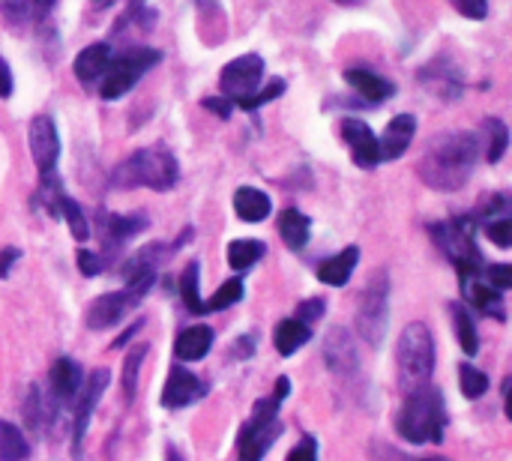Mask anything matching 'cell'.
Returning <instances> with one entry per match:
<instances>
[{
  "label": "cell",
  "instance_id": "6da1fadb",
  "mask_svg": "<svg viewBox=\"0 0 512 461\" xmlns=\"http://www.w3.org/2000/svg\"><path fill=\"white\" fill-rule=\"evenodd\" d=\"M477 159H480V144L474 135L468 132H444L438 135L423 162H420V177L432 186V189H441V192H456L462 189L474 168H477Z\"/></svg>",
  "mask_w": 512,
  "mask_h": 461
},
{
  "label": "cell",
  "instance_id": "7a4b0ae2",
  "mask_svg": "<svg viewBox=\"0 0 512 461\" xmlns=\"http://www.w3.org/2000/svg\"><path fill=\"white\" fill-rule=\"evenodd\" d=\"M444 426H447V414H444V396L438 387L426 384L408 393L399 417H396V429L408 444H441L444 441Z\"/></svg>",
  "mask_w": 512,
  "mask_h": 461
},
{
  "label": "cell",
  "instance_id": "3957f363",
  "mask_svg": "<svg viewBox=\"0 0 512 461\" xmlns=\"http://www.w3.org/2000/svg\"><path fill=\"white\" fill-rule=\"evenodd\" d=\"M180 180V168L177 159L165 150V147H144L135 150L129 159H123L114 174L111 183L114 189H135V186H147L156 192H168L174 189Z\"/></svg>",
  "mask_w": 512,
  "mask_h": 461
},
{
  "label": "cell",
  "instance_id": "277c9868",
  "mask_svg": "<svg viewBox=\"0 0 512 461\" xmlns=\"http://www.w3.org/2000/svg\"><path fill=\"white\" fill-rule=\"evenodd\" d=\"M399 366V387L405 393L426 387L435 375V339L426 324H408L399 336L396 348Z\"/></svg>",
  "mask_w": 512,
  "mask_h": 461
},
{
  "label": "cell",
  "instance_id": "5b68a950",
  "mask_svg": "<svg viewBox=\"0 0 512 461\" xmlns=\"http://www.w3.org/2000/svg\"><path fill=\"white\" fill-rule=\"evenodd\" d=\"M279 399L267 396L261 402H255L252 420H246V426L240 429V441H237V461H261L267 456V450L273 447V441L282 435V423H279Z\"/></svg>",
  "mask_w": 512,
  "mask_h": 461
},
{
  "label": "cell",
  "instance_id": "8992f818",
  "mask_svg": "<svg viewBox=\"0 0 512 461\" xmlns=\"http://www.w3.org/2000/svg\"><path fill=\"white\" fill-rule=\"evenodd\" d=\"M162 60V51H156V48H147V45H141V48H129V51H123L117 60H111L108 63V69L102 72V87H99V93H102V99H120V96H126L156 63Z\"/></svg>",
  "mask_w": 512,
  "mask_h": 461
},
{
  "label": "cell",
  "instance_id": "52a82bcc",
  "mask_svg": "<svg viewBox=\"0 0 512 461\" xmlns=\"http://www.w3.org/2000/svg\"><path fill=\"white\" fill-rule=\"evenodd\" d=\"M438 246L444 249V255L456 264L459 276L462 279H471V276H480V249L474 243V219H450L444 225H435L432 228Z\"/></svg>",
  "mask_w": 512,
  "mask_h": 461
},
{
  "label": "cell",
  "instance_id": "ba28073f",
  "mask_svg": "<svg viewBox=\"0 0 512 461\" xmlns=\"http://www.w3.org/2000/svg\"><path fill=\"white\" fill-rule=\"evenodd\" d=\"M387 324H390V279L387 270H378L363 291L357 309V333L369 345H381V339L387 336Z\"/></svg>",
  "mask_w": 512,
  "mask_h": 461
},
{
  "label": "cell",
  "instance_id": "9c48e42d",
  "mask_svg": "<svg viewBox=\"0 0 512 461\" xmlns=\"http://www.w3.org/2000/svg\"><path fill=\"white\" fill-rule=\"evenodd\" d=\"M153 282H156V273L141 276L135 282H126L123 291H114V294H105V297L93 300V306L87 309V327L90 330H108L117 321H123V315L129 309H135L147 297V291L153 288Z\"/></svg>",
  "mask_w": 512,
  "mask_h": 461
},
{
  "label": "cell",
  "instance_id": "30bf717a",
  "mask_svg": "<svg viewBox=\"0 0 512 461\" xmlns=\"http://www.w3.org/2000/svg\"><path fill=\"white\" fill-rule=\"evenodd\" d=\"M261 75H264V60L258 54L234 57L231 63H225V69L219 75L222 96L231 99V102H240V99L252 96L258 90V84H261Z\"/></svg>",
  "mask_w": 512,
  "mask_h": 461
},
{
  "label": "cell",
  "instance_id": "8fae6325",
  "mask_svg": "<svg viewBox=\"0 0 512 461\" xmlns=\"http://www.w3.org/2000/svg\"><path fill=\"white\" fill-rule=\"evenodd\" d=\"M27 147H30V156H33L39 174L51 177V171L57 168V156H60V138H57V126L48 114H36L30 120Z\"/></svg>",
  "mask_w": 512,
  "mask_h": 461
},
{
  "label": "cell",
  "instance_id": "7c38bea8",
  "mask_svg": "<svg viewBox=\"0 0 512 461\" xmlns=\"http://www.w3.org/2000/svg\"><path fill=\"white\" fill-rule=\"evenodd\" d=\"M108 384H111L108 369H96V372L87 378L84 390H81V402H78V408H75V423H72V456H75V461H81V447H84V435H87L90 417H93V411H96L102 393L108 390Z\"/></svg>",
  "mask_w": 512,
  "mask_h": 461
},
{
  "label": "cell",
  "instance_id": "4fadbf2b",
  "mask_svg": "<svg viewBox=\"0 0 512 461\" xmlns=\"http://www.w3.org/2000/svg\"><path fill=\"white\" fill-rule=\"evenodd\" d=\"M324 360H327V369L336 375V378H357L360 375V357H357V345L351 339V333L345 327H336L330 330L327 342H324Z\"/></svg>",
  "mask_w": 512,
  "mask_h": 461
},
{
  "label": "cell",
  "instance_id": "5bb4252c",
  "mask_svg": "<svg viewBox=\"0 0 512 461\" xmlns=\"http://www.w3.org/2000/svg\"><path fill=\"white\" fill-rule=\"evenodd\" d=\"M417 135V117L414 114H399L387 123L384 135L378 138V153H381V162H396L405 156V150L411 147Z\"/></svg>",
  "mask_w": 512,
  "mask_h": 461
},
{
  "label": "cell",
  "instance_id": "9a60e30c",
  "mask_svg": "<svg viewBox=\"0 0 512 461\" xmlns=\"http://www.w3.org/2000/svg\"><path fill=\"white\" fill-rule=\"evenodd\" d=\"M207 393V384H201L189 369H180L174 366L168 381H165V390H162V405L177 411V408H189L192 402H198L201 396Z\"/></svg>",
  "mask_w": 512,
  "mask_h": 461
},
{
  "label": "cell",
  "instance_id": "2e32d148",
  "mask_svg": "<svg viewBox=\"0 0 512 461\" xmlns=\"http://www.w3.org/2000/svg\"><path fill=\"white\" fill-rule=\"evenodd\" d=\"M342 138L348 141L351 147V156L360 168H375L381 162V153H378V138L372 132L369 123L363 120H345L342 123Z\"/></svg>",
  "mask_w": 512,
  "mask_h": 461
},
{
  "label": "cell",
  "instance_id": "e0dca14e",
  "mask_svg": "<svg viewBox=\"0 0 512 461\" xmlns=\"http://www.w3.org/2000/svg\"><path fill=\"white\" fill-rule=\"evenodd\" d=\"M108 63H111V45L93 42V45H87V48L78 51L72 69H75V78L78 81H96V78H102V72L108 69Z\"/></svg>",
  "mask_w": 512,
  "mask_h": 461
},
{
  "label": "cell",
  "instance_id": "ac0fdd59",
  "mask_svg": "<svg viewBox=\"0 0 512 461\" xmlns=\"http://www.w3.org/2000/svg\"><path fill=\"white\" fill-rule=\"evenodd\" d=\"M99 225H102V243L108 240V246H120L126 240H132L135 234H141L147 228V219L144 216H111V213H102L99 216Z\"/></svg>",
  "mask_w": 512,
  "mask_h": 461
},
{
  "label": "cell",
  "instance_id": "d6986e66",
  "mask_svg": "<svg viewBox=\"0 0 512 461\" xmlns=\"http://www.w3.org/2000/svg\"><path fill=\"white\" fill-rule=\"evenodd\" d=\"M213 348V330L210 327H189L177 336L174 342V354L177 360L183 363H195V360H204Z\"/></svg>",
  "mask_w": 512,
  "mask_h": 461
},
{
  "label": "cell",
  "instance_id": "ffe728a7",
  "mask_svg": "<svg viewBox=\"0 0 512 461\" xmlns=\"http://www.w3.org/2000/svg\"><path fill=\"white\" fill-rule=\"evenodd\" d=\"M345 81H348L363 99H369V102H384V99H390V96L396 93V84H390L387 78H381V75H375V72H369V69H348V72H345Z\"/></svg>",
  "mask_w": 512,
  "mask_h": 461
},
{
  "label": "cell",
  "instance_id": "44dd1931",
  "mask_svg": "<svg viewBox=\"0 0 512 461\" xmlns=\"http://www.w3.org/2000/svg\"><path fill=\"white\" fill-rule=\"evenodd\" d=\"M357 261H360V249H357V246H348V249H342L339 255H333L330 261H324V264L318 267V279H321L324 285H330V288H342V285L351 279Z\"/></svg>",
  "mask_w": 512,
  "mask_h": 461
},
{
  "label": "cell",
  "instance_id": "7402d4cb",
  "mask_svg": "<svg viewBox=\"0 0 512 461\" xmlns=\"http://www.w3.org/2000/svg\"><path fill=\"white\" fill-rule=\"evenodd\" d=\"M462 291L471 297V303H474L477 309H483L486 315L504 321V297H501L498 288H492V285L483 282L480 276H471V279H462Z\"/></svg>",
  "mask_w": 512,
  "mask_h": 461
},
{
  "label": "cell",
  "instance_id": "603a6c76",
  "mask_svg": "<svg viewBox=\"0 0 512 461\" xmlns=\"http://www.w3.org/2000/svg\"><path fill=\"white\" fill-rule=\"evenodd\" d=\"M234 210H237V216H240L243 222H264V219L270 216L273 204H270V198H267L261 189L243 186V189L234 192Z\"/></svg>",
  "mask_w": 512,
  "mask_h": 461
},
{
  "label": "cell",
  "instance_id": "cb8c5ba5",
  "mask_svg": "<svg viewBox=\"0 0 512 461\" xmlns=\"http://www.w3.org/2000/svg\"><path fill=\"white\" fill-rule=\"evenodd\" d=\"M81 390V366L69 357H60L51 366V393L54 399H75Z\"/></svg>",
  "mask_w": 512,
  "mask_h": 461
},
{
  "label": "cell",
  "instance_id": "d4e9b609",
  "mask_svg": "<svg viewBox=\"0 0 512 461\" xmlns=\"http://www.w3.org/2000/svg\"><path fill=\"white\" fill-rule=\"evenodd\" d=\"M309 234H312V222H309V216L306 213H300V210H285L282 216H279V237H282V243L288 246V249H303L306 243H309Z\"/></svg>",
  "mask_w": 512,
  "mask_h": 461
},
{
  "label": "cell",
  "instance_id": "484cf974",
  "mask_svg": "<svg viewBox=\"0 0 512 461\" xmlns=\"http://www.w3.org/2000/svg\"><path fill=\"white\" fill-rule=\"evenodd\" d=\"M309 339H312V330H309L306 324H300L297 318H285V321L276 327V336H273L276 351H279L282 357H291V354L300 351Z\"/></svg>",
  "mask_w": 512,
  "mask_h": 461
},
{
  "label": "cell",
  "instance_id": "4316f807",
  "mask_svg": "<svg viewBox=\"0 0 512 461\" xmlns=\"http://www.w3.org/2000/svg\"><path fill=\"white\" fill-rule=\"evenodd\" d=\"M30 459V444L21 435L18 426L0 420V461H27Z\"/></svg>",
  "mask_w": 512,
  "mask_h": 461
},
{
  "label": "cell",
  "instance_id": "83f0119b",
  "mask_svg": "<svg viewBox=\"0 0 512 461\" xmlns=\"http://www.w3.org/2000/svg\"><path fill=\"white\" fill-rule=\"evenodd\" d=\"M453 324H456V336H459V345L465 351V357H477L480 351V336H477V327H474V318L471 312L462 306V303H453Z\"/></svg>",
  "mask_w": 512,
  "mask_h": 461
},
{
  "label": "cell",
  "instance_id": "f1b7e54d",
  "mask_svg": "<svg viewBox=\"0 0 512 461\" xmlns=\"http://www.w3.org/2000/svg\"><path fill=\"white\" fill-rule=\"evenodd\" d=\"M51 414H54L51 402L42 396V387H36V384H33V387L27 390V402H24V417H27V426H30V429H36V432H42V429L48 426Z\"/></svg>",
  "mask_w": 512,
  "mask_h": 461
},
{
  "label": "cell",
  "instance_id": "f546056e",
  "mask_svg": "<svg viewBox=\"0 0 512 461\" xmlns=\"http://www.w3.org/2000/svg\"><path fill=\"white\" fill-rule=\"evenodd\" d=\"M264 252H267V246L261 240H234V243H228V264L234 270H249L252 264L261 261Z\"/></svg>",
  "mask_w": 512,
  "mask_h": 461
},
{
  "label": "cell",
  "instance_id": "4dcf8cb0",
  "mask_svg": "<svg viewBox=\"0 0 512 461\" xmlns=\"http://www.w3.org/2000/svg\"><path fill=\"white\" fill-rule=\"evenodd\" d=\"M198 282H201V264L198 261H189L186 270H183V276H180V297H183L186 309L195 312V315L204 312V300L198 294Z\"/></svg>",
  "mask_w": 512,
  "mask_h": 461
},
{
  "label": "cell",
  "instance_id": "1f68e13d",
  "mask_svg": "<svg viewBox=\"0 0 512 461\" xmlns=\"http://www.w3.org/2000/svg\"><path fill=\"white\" fill-rule=\"evenodd\" d=\"M483 132H486V159L495 165V162H501V156L510 147V132H507V126L498 117H489L483 123Z\"/></svg>",
  "mask_w": 512,
  "mask_h": 461
},
{
  "label": "cell",
  "instance_id": "d6a6232c",
  "mask_svg": "<svg viewBox=\"0 0 512 461\" xmlns=\"http://www.w3.org/2000/svg\"><path fill=\"white\" fill-rule=\"evenodd\" d=\"M57 213L66 219V225H69V231H72V237L75 240H87L90 237V225H87V216L81 213V207L72 201V198H66V195H60V201H57Z\"/></svg>",
  "mask_w": 512,
  "mask_h": 461
},
{
  "label": "cell",
  "instance_id": "836d02e7",
  "mask_svg": "<svg viewBox=\"0 0 512 461\" xmlns=\"http://www.w3.org/2000/svg\"><path fill=\"white\" fill-rule=\"evenodd\" d=\"M144 357H147V345H138V348H129V354L123 360V396H126V402H132L138 393V369H141Z\"/></svg>",
  "mask_w": 512,
  "mask_h": 461
},
{
  "label": "cell",
  "instance_id": "e575fe53",
  "mask_svg": "<svg viewBox=\"0 0 512 461\" xmlns=\"http://www.w3.org/2000/svg\"><path fill=\"white\" fill-rule=\"evenodd\" d=\"M243 300V282L240 279H228L207 303H204V312H222V309H228V306H234V303H240Z\"/></svg>",
  "mask_w": 512,
  "mask_h": 461
},
{
  "label": "cell",
  "instance_id": "d590c367",
  "mask_svg": "<svg viewBox=\"0 0 512 461\" xmlns=\"http://www.w3.org/2000/svg\"><path fill=\"white\" fill-rule=\"evenodd\" d=\"M459 387H462V393L468 396V399H480L486 390H489V375H483L480 369H474V366H459Z\"/></svg>",
  "mask_w": 512,
  "mask_h": 461
},
{
  "label": "cell",
  "instance_id": "8d00e7d4",
  "mask_svg": "<svg viewBox=\"0 0 512 461\" xmlns=\"http://www.w3.org/2000/svg\"><path fill=\"white\" fill-rule=\"evenodd\" d=\"M282 93H285V81H282V78H273L264 90H255L252 96H246V99H240V102H234V105H240L243 111H255V108L267 105L270 99H279Z\"/></svg>",
  "mask_w": 512,
  "mask_h": 461
},
{
  "label": "cell",
  "instance_id": "74e56055",
  "mask_svg": "<svg viewBox=\"0 0 512 461\" xmlns=\"http://www.w3.org/2000/svg\"><path fill=\"white\" fill-rule=\"evenodd\" d=\"M486 237L498 246V249H510L512 246V222L504 216V219H495L486 225Z\"/></svg>",
  "mask_w": 512,
  "mask_h": 461
},
{
  "label": "cell",
  "instance_id": "f35d334b",
  "mask_svg": "<svg viewBox=\"0 0 512 461\" xmlns=\"http://www.w3.org/2000/svg\"><path fill=\"white\" fill-rule=\"evenodd\" d=\"M483 273H486V282H489L492 288H498V291H507V288H512L510 264H489Z\"/></svg>",
  "mask_w": 512,
  "mask_h": 461
},
{
  "label": "cell",
  "instance_id": "ab89813d",
  "mask_svg": "<svg viewBox=\"0 0 512 461\" xmlns=\"http://www.w3.org/2000/svg\"><path fill=\"white\" fill-rule=\"evenodd\" d=\"M324 312H327V300H306V303L297 306V321L309 327V324L321 321Z\"/></svg>",
  "mask_w": 512,
  "mask_h": 461
},
{
  "label": "cell",
  "instance_id": "60d3db41",
  "mask_svg": "<svg viewBox=\"0 0 512 461\" xmlns=\"http://www.w3.org/2000/svg\"><path fill=\"white\" fill-rule=\"evenodd\" d=\"M78 270L84 276H99L105 270V261L96 255V252H87V249H78Z\"/></svg>",
  "mask_w": 512,
  "mask_h": 461
},
{
  "label": "cell",
  "instance_id": "b9f144b4",
  "mask_svg": "<svg viewBox=\"0 0 512 461\" xmlns=\"http://www.w3.org/2000/svg\"><path fill=\"white\" fill-rule=\"evenodd\" d=\"M465 18H474V21H480V18H486V9H489V0H450Z\"/></svg>",
  "mask_w": 512,
  "mask_h": 461
},
{
  "label": "cell",
  "instance_id": "7bdbcfd3",
  "mask_svg": "<svg viewBox=\"0 0 512 461\" xmlns=\"http://www.w3.org/2000/svg\"><path fill=\"white\" fill-rule=\"evenodd\" d=\"M288 461H318V447H315V441L306 438L300 447H294V450L288 453Z\"/></svg>",
  "mask_w": 512,
  "mask_h": 461
},
{
  "label": "cell",
  "instance_id": "ee69618b",
  "mask_svg": "<svg viewBox=\"0 0 512 461\" xmlns=\"http://www.w3.org/2000/svg\"><path fill=\"white\" fill-rule=\"evenodd\" d=\"M204 108L216 111L219 117H231V108H234V102H231V99H216V96H207V99H204Z\"/></svg>",
  "mask_w": 512,
  "mask_h": 461
},
{
  "label": "cell",
  "instance_id": "f6af8a7d",
  "mask_svg": "<svg viewBox=\"0 0 512 461\" xmlns=\"http://www.w3.org/2000/svg\"><path fill=\"white\" fill-rule=\"evenodd\" d=\"M0 96H12V72L3 57H0Z\"/></svg>",
  "mask_w": 512,
  "mask_h": 461
},
{
  "label": "cell",
  "instance_id": "bcb514c9",
  "mask_svg": "<svg viewBox=\"0 0 512 461\" xmlns=\"http://www.w3.org/2000/svg\"><path fill=\"white\" fill-rule=\"evenodd\" d=\"M15 261H18V249H3V252H0V279L9 273V267H12Z\"/></svg>",
  "mask_w": 512,
  "mask_h": 461
},
{
  "label": "cell",
  "instance_id": "7dc6e473",
  "mask_svg": "<svg viewBox=\"0 0 512 461\" xmlns=\"http://www.w3.org/2000/svg\"><path fill=\"white\" fill-rule=\"evenodd\" d=\"M141 327H144V321H135V324H132V327H129V330H126V333H123V336H120L117 342H114V348H123V345H126V342H129V339H132V336H135L138 330H141Z\"/></svg>",
  "mask_w": 512,
  "mask_h": 461
},
{
  "label": "cell",
  "instance_id": "c3c4849f",
  "mask_svg": "<svg viewBox=\"0 0 512 461\" xmlns=\"http://www.w3.org/2000/svg\"><path fill=\"white\" fill-rule=\"evenodd\" d=\"M51 6H54V0H30V9H33V12H39V15H45Z\"/></svg>",
  "mask_w": 512,
  "mask_h": 461
},
{
  "label": "cell",
  "instance_id": "681fc988",
  "mask_svg": "<svg viewBox=\"0 0 512 461\" xmlns=\"http://www.w3.org/2000/svg\"><path fill=\"white\" fill-rule=\"evenodd\" d=\"M165 461H183V456L177 453V447H168V456H165Z\"/></svg>",
  "mask_w": 512,
  "mask_h": 461
},
{
  "label": "cell",
  "instance_id": "f907efd6",
  "mask_svg": "<svg viewBox=\"0 0 512 461\" xmlns=\"http://www.w3.org/2000/svg\"><path fill=\"white\" fill-rule=\"evenodd\" d=\"M96 6H111V3H117V0H93Z\"/></svg>",
  "mask_w": 512,
  "mask_h": 461
},
{
  "label": "cell",
  "instance_id": "816d5d0a",
  "mask_svg": "<svg viewBox=\"0 0 512 461\" xmlns=\"http://www.w3.org/2000/svg\"><path fill=\"white\" fill-rule=\"evenodd\" d=\"M9 3H12V0H0V6H6V9H9Z\"/></svg>",
  "mask_w": 512,
  "mask_h": 461
},
{
  "label": "cell",
  "instance_id": "f5cc1de1",
  "mask_svg": "<svg viewBox=\"0 0 512 461\" xmlns=\"http://www.w3.org/2000/svg\"><path fill=\"white\" fill-rule=\"evenodd\" d=\"M423 461H438V459H423Z\"/></svg>",
  "mask_w": 512,
  "mask_h": 461
}]
</instances>
